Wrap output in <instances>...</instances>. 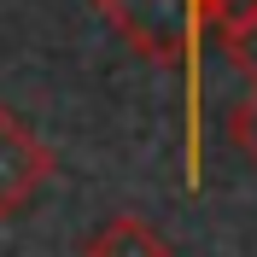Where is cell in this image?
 <instances>
[{
	"label": "cell",
	"mask_w": 257,
	"mask_h": 257,
	"mask_svg": "<svg viewBox=\"0 0 257 257\" xmlns=\"http://www.w3.org/2000/svg\"><path fill=\"white\" fill-rule=\"evenodd\" d=\"M99 12L152 64H187V187H199V30H205V0H99Z\"/></svg>",
	"instance_id": "1"
},
{
	"label": "cell",
	"mask_w": 257,
	"mask_h": 257,
	"mask_svg": "<svg viewBox=\"0 0 257 257\" xmlns=\"http://www.w3.org/2000/svg\"><path fill=\"white\" fill-rule=\"evenodd\" d=\"M47 176H53L47 146L35 141V135L18 123L12 111H0V222H6V216H18V210L30 205Z\"/></svg>",
	"instance_id": "2"
},
{
	"label": "cell",
	"mask_w": 257,
	"mask_h": 257,
	"mask_svg": "<svg viewBox=\"0 0 257 257\" xmlns=\"http://www.w3.org/2000/svg\"><path fill=\"white\" fill-rule=\"evenodd\" d=\"M82 257H170V240L146 216H111L105 228L88 234Z\"/></svg>",
	"instance_id": "3"
},
{
	"label": "cell",
	"mask_w": 257,
	"mask_h": 257,
	"mask_svg": "<svg viewBox=\"0 0 257 257\" xmlns=\"http://www.w3.org/2000/svg\"><path fill=\"white\" fill-rule=\"evenodd\" d=\"M222 35H228V59H234V70L257 82V12L240 18V24H234V30H222Z\"/></svg>",
	"instance_id": "4"
},
{
	"label": "cell",
	"mask_w": 257,
	"mask_h": 257,
	"mask_svg": "<svg viewBox=\"0 0 257 257\" xmlns=\"http://www.w3.org/2000/svg\"><path fill=\"white\" fill-rule=\"evenodd\" d=\"M234 146L257 164V82H251V94L234 105Z\"/></svg>",
	"instance_id": "5"
},
{
	"label": "cell",
	"mask_w": 257,
	"mask_h": 257,
	"mask_svg": "<svg viewBox=\"0 0 257 257\" xmlns=\"http://www.w3.org/2000/svg\"><path fill=\"white\" fill-rule=\"evenodd\" d=\"M251 12H257V0H205V24H216V30H234Z\"/></svg>",
	"instance_id": "6"
}]
</instances>
